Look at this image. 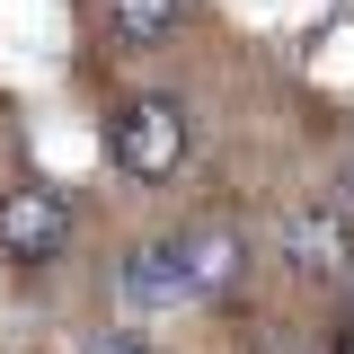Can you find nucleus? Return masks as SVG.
<instances>
[{
	"mask_svg": "<svg viewBox=\"0 0 354 354\" xmlns=\"http://www.w3.org/2000/svg\"><path fill=\"white\" fill-rule=\"evenodd\" d=\"M274 248H283V266H292L301 283H319V292H346L354 283V213L346 204H301V213H283Z\"/></svg>",
	"mask_w": 354,
	"mask_h": 354,
	"instance_id": "nucleus-3",
	"label": "nucleus"
},
{
	"mask_svg": "<svg viewBox=\"0 0 354 354\" xmlns=\"http://www.w3.org/2000/svg\"><path fill=\"white\" fill-rule=\"evenodd\" d=\"M115 301L124 310H177L186 301V274H177L169 239H133L124 257H115Z\"/></svg>",
	"mask_w": 354,
	"mask_h": 354,
	"instance_id": "nucleus-5",
	"label": "nucleus"
},
{
	"mask_svg": "<svg viewBox=\"0 0 354 354\" xmlns=\"http://www.w3.org/2000/svg\"><path fill=\"white\" fill-rule=\"evenodd\" d=\"M195 0H97V27L124 44V53H160V44L186 36Z\"/></svg>",
	"mask_w": 354,
	"mask_h": 354,
	"instance_id": "nucleus-6",
	"label": "nucleus"
},
{
	"mask_svg": "<svg viewBox=\"0 0 354 354\" xmlns=\"http://www.w3.org/2000/svg\"><path fill=\"white\" fill-rule=\"evenodd\" d=\"M80 354H151V346H142V337H88Z\"/></svg>",
	"mask_w": 354,
	"mask_h": 354,
	"instance_id": "nucleus-7",
	"label": "nucleus"
},
{
	"mask_svg": "<svg viewBox=\"0 0 354 354\" xmlns=\"http://www.w3.org/2000/svg\"><path fill=\"white\" fill-rule=\"evenodd\" d=\"M71 239H80V204H71L62 186L18 177V186L0 195V266H9V274H44V266H62V257H71Z\"/></svg>",
	"mask_w": 354,
	"mask_h": 354,
	"instance_id": "nucleus-2",
	"label": "nucleus"
},
{
	"mask_svg": "<svg viewBox=\"0 0 354 354\" xmlns=\"http://www.w3.org/2000/svg\"><path fill=\"white\" fill-rule=\"evenodd\" d=\"M186 151H195V133H186V115H177V97L133 88V97L106 106V160H115L133 186H169V177L186 169Z\"/></svg>",
	"mask_w": 354,
	"mask_h": 354,
	"instance_id": "nucleus-1",
	"label": "nucleus"
},
{
	"mask_svg": "<svg viewBox=\"0 0 354 354\" xmlns=\"http://www.w3.org/2000/svg\"><path fill=\"white\" fill-rule=\"evenodd\" d=\"M169 248H177V274H186V301L230 310L248 292V230H230V221H186V230H169Z\"/></svg>",
	"mask_w": 354,
	"mask_h": 354,
	"instance_id": "nucleus-4",
	"label": "nucleus"
},
{
	"mask_svg": "<svg viewBox=\"0 0 354 354\" xmlns=\"http://www.w3.org/2000/svg\"><path fill=\"white\" fill-rule=\"evenodd\" d=\"M337 186H346V204H354V142H346V169H337Z\"/></svg>",
	"mask_w": 354,
	"mask_h": 354,
	"instance_id": "nucleus-8",
	"label": "nucleus"
}]
</instances>
